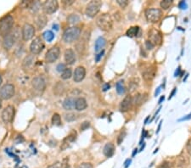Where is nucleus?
I'll return each mask as SVG.
<instances>
[{
	"mask_svg": "<svg viewBox=\"0 0 191 168\" xmlns=\"http://www.w3.org/2000/svg\"><path fill=\"white\" fill-rule=\"evenodd\" d=\"M131 162H132L131 159H128V160H126V161H125V163H124V167H125V168L128 167L130 166Z\"/></svg>",
	"mask_w": 191,
	"mask_h": 168,
	"instance_id": "nucleus-49",
	"label": "nucleus"
},
{
	"mask_svg": "<svg viewBox=\"0 0 191 168\" xmlns=\"http://www.w3.org/2000/svg\"><path fill=\"white\" fill-rule=\"evenodd\" d=\"M64 85L61 83V82H59L54 87V93L56 94V95H61L63 93V92H64Z\"/></svg>",
	"mask_w": 191,
	"mask_h": 168,
	"instance_id": "nucleus-29",
	"label": "nucleus"
},
{
	"mask_svg": "<svg viewBox=\"0 0 191 168\" xmlns=\"http://www.w3.org/2000/svg\"><path fill=\"white\" fill-rule=\"evenodd\" d=\"M149 41L155 46V45H161L162 43V35L161 33L156 29H152L149 32Z\"/></svg>",
	"mask_w": 191,
	"mask_h": 168,
	"instance_id": "nucleus-12",
	"label": "nucleus"
},
{
	"mask_svg": "<svg viewBox=\"0 0 191 168\" xmlns=\"http://www.w3.org/2000/svg\"><path fill=\"white\" fill-rule=\"evenodd\" d=\"M161 107H160V108H159V109H157V111H156V112H155V116H154V117H155V116H157V115H158V113H159V112H160V111H161Z\"/></svg>",
	"mask_w": 191,
	"mask_h": 168,
	"instance_id": "nucleus-58",
	"label": "nucleus"
},
{
	"mask_svg": "<svg viewBox=\"0 0 191 168\" xmlns=\"http://www.w3.org/2000/svg\"><path fill=\"white\" fill-rule=\"evenodd\" d=\"M15 42V35L14 33H10L7 36H5L3 40V47L6 50H10L12 49Z\"/></svg>",
	"mask_w": 191,
	"mask_h": 168,
	"instance_id": "nucleus-15",
	"label": "nucleus"
},
{
	"mask_svg": "<svg viewBox=\"0 0 191 168\" xmlns=\"http://www.w3.org/2000/svg\"><path fill=\"white\" fill-rule=\"evenodd\" d=\"M116 2H117V3L121 6L122 9H125L128 6V0H117Z\"/></svg>",
	"mask_w": 191,
	"mask_h": 168,
	"instance_id": "nucleus-40",
	"label": "nucleus"
},
{
	"mask_svg": "<svg viewBox=\"0 0 191 168\" xmlns=\"http://www.w3.org/2000/svg\"><path fill=\"white\" fill-rule=\"evenodd\" d=\"M2 108V101H1V99H0V109Z\"/></svg>",
	"mask_w": 191,
	"mask_h": 168,
	"instance_id": "nucleus-62",
	"label": "nucleus"
},
{
	"mask_svg": "<svg viewBox=\"0 0 191 168\" xmlns=\"http://www.w3.org/2000/svg\"><path fill=\"white\" fill-rule=\"evenodd\" d=\"M147 100V93H138L134 96V98H132V103L135 105H140L144 104Z\"/></svg>",
	"mask_w": 191,
	"mask_h": 168,
	"instance_id": "nucleus-20",
	"label": "nucleus"
},
{
	"mask_svg": "<svg viewBox=\"0 0 191 168\" xmlns=\"http://www.w3.org/2000/svg\"><path fill=\"white\" fill-rule=\"evenodd\" d=\"M75 102H76V99L72 97L66 98L64 100V103H63L64 109L66 110H71L73 108H75Z\"/></svg>",
	"mask_w": 191,
	"mask_h": 168,
	"instance_id": "nucleus-23",
	"label": "nucleus"
},
{
	"mask_svg": "<svg viewBox=\"0 0 191 168\" xmlns=\"http://www.w3.org/2000/svg\"><path fill=\"white\" fill-rule=\"evenodd\" d=\"M72 76V71L70 68H66L62 73H61V78L63 80H67L71 77Z\"/></svg>",
	"mask_w": 191,
	"mask_h": 168,
	"instance_id": "nucleus-33",
	"label": "nucleus"
},
{
	"mask_svg": "<svg viewBox=\"0 0 191 168\" xmlns=\"http://www.w3.org/2000/svg\"><path fill=\"white\" fill-rule=\"evenodd\" d=\"M114 152H115V146L113 144L111 143H108L105 145L104 147V150H103V153L104 155L106 156V157H111L113 155H114Z\"/></svg>",
	"mask_w": 191,
	"mask_h": 168,
	"instance_id": "nucleus-22",
	"label": "nucleus"
},
{
	"mask_svg": "<svg viewBox=\"0 0 191 168\" xmlns=\"http://www.w3.org/2000/svg\"><path fill=\"white\" fill-rule=\"evenodd\" d=\"M110 88H111V85H110L109 83H106V84H105V85H104L103 91H105H105H107V90L110 89Z\"/></svg>",
	"mask_w": 191,
	"mask_h": 168,
	"instance_id": "nucleus-52",
	"label": "nucleus"
},
{
	"mask_svg": "<svg viewBox=\"0 0 191 168\" xmlns=\"http://www.w3.org/2000/svg\"><path fill=\"white\" fill-rule=\"evenodd\" d=\"M190 119H191V113H190V114H189V115H187V116H185L184 117H183V118L179 119V120H178V121H187V120H190Z\"/></svg>",
	"mask_w": 191,
	"mask_h": 168,
	"instance_id": "nucleus-48",
	"label": "nucleus"
},
{
	"mask_svg": "<svg viewBox=\"0 0 191 168\" xmlns=\"http://www.w3.org/2000/svg\"><path fill=\"white\" fill-rule=\"evenodd\" d=\"M164 99H165V96L163 95V96H161V99H159V101H158V104H161V103L164 101Z\"/></svg>",
	"mask_w": 191,
	"mask_h": 168,
	"instance_id": "nucleus-57",
	"label": "nucleus"
},
{
	"mask_svg": "<svg viewBox=\"0 0 191 168\" xmlns=\"http://www.w3.org/2000/svg\"><path fill=\"white\" fill-rule=\"evenodd\" d=\"M81 28L77 26H73V27H69L63 33V40L64 42L70 43L78 39L81 36Z\"/></svg>",
	"mask_w": 191,
	"mask_h": 168,
	"instance_id": "nucleus-2",
	"label": "nucleus"
},
{
	"mask_svg": "<svg viewBox=\"0 0 191 168\" xmlns=\"http://www.w3.org/2000/svg\"><path fill=\"white\" fill-rule=\"evenodd\" d=\"M139 85V80L137 77H133L130 80V82H129V86H128V89H129V92L130 93H133L136 89H138Z\"/></svg>",
	"mask_w": 191,
	"mask_h": 168,
	"instance_id": "nucleus-26",
	"label": "nucleus"
},
{
	"mask_svg": "<svg viewBox=\"0 0 191 168\" xmlns=\"http://www.w3.org/2000/svg\"><path fill=\"white\" fill-rule=\"evenodd\" d=\"M172 3V0H163L161 2V7L163 10H167Z\"/></svg>",
	"mask_w": 191,
	"mask_h": 168,
	"instance_id": "nucleus-36",
	"label": "nucleus"
},
{
	"mask_svg": "<svg viewBox=\"0 0 191 168\" xmlns=\"http://www.w3.org/2000/svg\"><path fill=\"white\" fill-rule=\"evenodd\" d=\"M104 54H105V50L103 49L101 52H100L97 55H96V57H95V61L96 62H99L100 59L103 57V55H104Z\"/></svg>",
	"mask_w": 191,
	"mask_h": 168,
	"instance_id": "nucleus-44",
	"label": "nucleus"
},
{
	"mask_svg": "<svg viewBox=\"0 0 191 168\" xmlns=\"http://www.w3.org/2000/svg\"><path fill=\"white\" fill-rule=\"evenodd\" d=\"M76 168H93V165L91 163H88V162H84V163H81L79 164Z\"/></svg>",
	"mask_w": 191,
	"mask_h": 168,
	"instance_id": "nucleus-39",
	"label": "nucleus"
},
{
	"mask_svg": "<svg viewBox=\"0 0 191 168\" xmlns=\"http://www.w3.org/2000/svg\"><path fill=\"white\" fill-rule=\"evenodd\" d=\"M88 107V104H87V101L84 98H77L76 99V102H75V109L78 111H82V110H84Z\"/></svg>",
	"mask_w": 191,
	"mask_h": 168,
	"instance_id": "nucleus-21",
	"label": "nucleus"
},
{
	"mask_svg": "<svg viewBox=\"0 0 191 168\" xmlns=\"http://www.w3.org/2000/svg\"><path fill=\"white\" fill-rule=\"evenodd\" d=\"M161 124H162V121H160V123H159V125H158V128H157V130H156V133H159V132H160V130H161Z\"/></svg>",
	"mask_w": 191,
	"mask_h": 168,
	"instance_id": "nucleus-54",
	"label": "nucleus"
},
{
	"mask_svg": "<svg viewBox=\"0 0 191 168\" xmlns=\"http://www.w3.org/2000/svg\"><path fill=\"white\" fill-rule=\"evenodd\" d=\"M86 76V70L83 66H78L77 67L75 71H74V75H73V80L75 82H80L82 80L84 79Z\"/></svg>",
	"mask_w": 191,
	"mask_h": 168,
	"instance_id": "nucleus-17",
	"label": "nucleus"
},
{
	"mask_svg": "<svg viewBox=\"0 0 191 168\" xmlns=\"http://www.w3.org/2000/svg\"><path fill=\"white\" fill-rule=\"evenodd\" d=\"M139 26H132L127 31V36L130 37V38H133L135 36H137L138 32H139Z\"/></svg>",
	"mask_w": 191,
	"mask_h": 168,
	"instance_id": "nucleus-30",
	"label": "nucleus"
},
{
	"mask_svg": "<svg viewBox=\"0 0 191 168\" xmlns=\"http://www.w3.org/2000/svg\"><path fill=\"white\" fill-rule=\"evenodd\" d=\"M65 119L66 121H73L77 119V117L74 113H66L65 115Z\"/></svg>",
	"mask_w": 191,
	"mask_h": 168,
	"instance_id": "nucleus-37",
	"label": "nucleus"
},
{
	"mask_svg": "<svg viewBox=\"0 0 191 168\" xmlns=\"http://www.w3.org/2000/svg\"><path fill=\"white\" fill-rule=\"evenodd\" d=\"M47 168H69V164L67 162V160H64L62 162H55L54 164H52L50 166H49Z\"/></svg>",
	"mask_w": 191,
	"mask_h": 168,
	"instance_id": "nucleus-27",
	"label": "nucleus"
},
{
	"mask_svg": "<svg viewBox=\"0 0 191 168\" xmlns=\"http://www.w3.org/2000/svg\"><path fill=\"white\" fill-rule=\"evenodd\" d=\"M32 88L37 92L43 93L46 89V82L42 77H36L31 82Z\"/></svg>",
	"mask_w": 191,
	"mask_h": 168,
	"instance_id": "nucleus-13",
	"label": "nucleus"
},
{
	"mask_svg": "<svg viewBox=\"0 0 191 168\" xmlns=\"http://www.w3.org/2000/svg\"><path fill=\"white\" fill-rule=\"evenodd\" d=\"M43 37L47 42H52L54 38V34L51 31H46L45 32H43Z\"/></svg>",
	"mask_w": 191,
	"mask_h": 168,
	"instance_id": "nucleus-32",
	"label": "nucleus"
},
{
	"mask_svg": "<svg viewBox=\"0 0 191 168\" xmlns=\"http://www.w3.org/2000/svg\"><path fill=\"white\" fill-rule=\"evenodd\" d=\"M79 21H80V17L77 15H76V14L70 15L67 18V22L69 24H71V25H75V24L78 23Z\"/></svg>",
	"mask_w": 191,
	"mask_h": 168,
	"instance_id": "nucleus-28",
	"label": "nucleus"
},
{
	"mask_svg": "<svg viewBox=\"0 0 191 168\" xmlns=\"http://www.w3.org/2000/svg\"><path fill=\"white\" fill-rule=\"evenodd\" d=\"M176 92H177V88H174V89H173V90L171 91V94H170V96L168 97V99H169V100H170V99H171V98L173 97V95H174V94L176 93Z\"/></svg>",
	"mask_w": 191,
	"mask_h": 168,
	"instance_id": "nucleus-51",
	"label": "nucleus"
},
{
	"mask_svg": "<svg viewBox=\"0 0 191 168\" xmlns=\"http://www.w3.org/2000/svg\"><path fill=\"white\" fill-rule=\"evenodd\" d=\"M56 69H57V71L62 73L66 69V65H65V64H59V65L57 66Z\"/></svg>",
	"mask_w": 191,
	"mask_h": 168,
	"instance_id": "nucleus-42",
	"label": "nucleus"
},
{
	"mask_svg": "<svg viewBox=\"0 0 191 168\" xmlns=\"http://www.w3.org/2000/svg\"><path fill=\"white\" fill-rule=\"evenodd\" d=\"M188 160L186 159L185 156H181L180 158H178V161H177V164H178V167H185L187 165H188Z\"/></svg>",
	"mask_w": 191,
	"mask_h": 168,
	"instance_id": "nucleus-34",
	"label": "nucleus"
},
{
	"mask_svg": "<svg viewBox=\"0 0 191 168\" xmlns=\"http://www.w3.org/2000/svg\"><path fill=\"white\" fill-rule=\"evenodd\" d=\"M97 26L104 31H109L112 28L113 20L109 14H103L96 20Z\"/></svg>",
	"mask_w": 191,
	"mask_h": 168,
	"instance_id": "nucleus-3",
	"label": "nucleus"
},
{
	"mask_svg": "<svg viewBox=\"0 0 191 168\" xmlns=\"http://www.w3.org/2000/svg\"><path fill=\"white\" fill-rule=\"evenodd\" d=\"M137 153H138V148H134V149H133V151H132V157H134V156L137 155Z\"/></svg>",
	"mask_w": 191,
	"mask_h": 168,
	"instance_id": "nucleus-55",
	"label": "nucleus"
},
{
	"mask_svg": "<svg viewBox=\"0 0 191 168\" xmlns=\"http://www.w3.org/2000/svg\"><path fill=\"white\" fill-rule=\"evenodd\" d=\"M2 81H3V80H2V77L0 76V85H1V83H2Z\"/></svg>",
	"mask_w": 191,
	"mask_h": 168,
	"instance_id": "nucleus-61",
	"label": "nucleus"
},
{
	"mask_svg": "<svg viewBox=\"0 0 191 168\" xmlns=\"http://www.w3.org/2000/svg\"><path fill=\"white\" fill-rule=\"evenodd\" d=\"M186 148H187L188 153L191 155V139H189V141H188V143L186 144Z\"/></svg>",
	"mask_w": 191,
	"mask_h": 168,
	"instance_id": "nucleus-47",
	"label": "nucleus"
},
{
	"mask_svg": "<svg viewBox=\"0 0 191 168\" xmlns=\"http://www.w3.org/2000/svg\"><path fill=\"white\" fill-rule=\"evenodd\" d=\"M52 124L54 126H61V116L58 113H54L52 116Z\"/></svg>",
	"mask_w": 191,
	"mask_h": 168,
	"instance_id": "nucleus-31",
	"label": "nucleus"
},
{
	"mask_svg": "<svg viewBox=\"0 0 191 168\" xmlns=\"http://www.w3.org/2000/svg\"><path fill=\"white\" fill-rule=\"evenodd\" d=\"M145 46H146V49H147L148 50H152L153 49H154V45L151 43L149 40L145 42Z\"/></svg>",
	"mask_w": 191,
	"mask_h": 168,
	"instance_id": "nucleus-45",
	"label": "nucleus"
},
{
	"mask_svg": "<svg viewBox=\"0 0 191 168\" xmlns=\"http://www.w3.org/2000/svg\"><path fill=\"white\" fill-rule=\"evenodd\" d=\"M180 71H181V67H180V66H178V69L176 70L175 73H174V77H178V76H179V74H180Z\"/></svg>",
	"mask_w": 191,
	"mask_h": 168,
	"instance_id": "nucleus-50",
	"label": "nucleus"
},
{
	"mask_svg": "<svg viewBox=\"0 0 191 168\" xmlns=\"http://www.w3.org/2000/svg\"><path fill=\"white\" fill-rule=\"evenodd\" d=\"M44 49V43L41 38L38 37L31 43L30 51L32 54H38Z\"/></svg>",
	"mask_w": 191,
	"mask_h": 168,
	"instance_id": "nucleus-8",
	"label": "nucleus"
},
{
	"mask_svg": "<svg viewBox=\"0 0 191 168\" xmlns=\"http://www.w3.org/2000/svg\"><path fill=\"white\" fill-rule=\"evenodd\" d=\"M178 7H179L180 9H182V10H186L187 7H188V5H187V3H186L185 1H181V2L179 3Z\"/></svg>",
	"mask_w": 191,
	"mask_h": 168,
	"instance_id": "nucleus-46",
	"label": "nucleus"
},
{
	"mask_svg": "<svg viewBox=\"0 0 191 168\" xmlns=\"http://www.w3.org/2000/svg\"><path fill=\"white\" fill-rule=\"evenodd\" d=\"M116 91L119 94H122L125 93V88H124L122 81H120L116 83Z\"/></svg>",
	"mask_w": 191,
	"mask_h": 168,
	"instance_id": "nucleus-35",
	"label": "nucleus"
},
{
	"mask_svg": "<svg viewBox=\"0 0 191 168\" xmlns=\"http://www.w3.org/2000/svg\"><path fill=\"white\" fill-rule=\"evenodd\" d=\"M156 70H157V68L155 66H151L146 67L142 71V76L144 79L146 81H151L154 79L156 74Z\"/></svg>",
	"mask_w": 191,
	"mask_h": 168,
	"instance_id": "nucleus-14",
	"label": "nucleus"
},
{
	"mask_svg": "<svg viewBox=\"0 0 191 168\" xmlns=\"http://www.w3.org/2000/svg\"><path fill=\"white\" fill-rule=\"evenodd\" d=\"M89 126H90L89 121H84V122L82 124V126H81V131H84V130H86L87 128H89Z\"/></svg>",
	"mask_w": 191,
	"mask_h": 168,
	"instance_id": "nucleus-43",
	"label": "nucleus"
},
{
	"mask_svg": "<svg viewBox=\"0 0 191 168\" xmlns=\"http://www.w3.org/2000/svg\"><path fill=\"white\" fill-rule=\"evenodd\" d=\"M144 147H145V144H143V146L141 147V149L139 150V151H142V150H143V149L144 148Z\"/></svg>",
	"mask_w": 191,
	"mask_h": 168,
	"instance_id": "nucleus-60",
	"label": "nucleus"
},
{
	"mask_svg": "<svg viewBox=\"0 0 191 168\" xmlns=\"http://www.w3.org/2000/svg\"><path fill=\"white\" fill-rule=\"evenodd\" d=\"M15 116V108L12 105H8L2 112V120L4 123H10Z\"/></svg>",
	"mask_w": 191,
	"mask_h": 168,
	"instance_id": "nucleus-11",
	"label": "nucleus"
},
{
	"mask_svg": "<svg viewBox=\"0 0 191 168\" xmlns=\"http://www.w3.org/2000/svg\"><path fill=\"white\" fill-rule=\"evenodd\" d=\"M132 105V97L131 96H127L125 99H123L120 104V109L122 112H126L128 110H129L131 109Z\"/></svg>",
	"mask_w": 191,
	"mask_h": 168,
	"instance_id": "nucleus-19",
	"label": "nucleus"
},
{
	"mask_svg": "<svg viewBox=\"0 0 191 168\" xmlns=\"http://www.w3.org/2000/svg\"><path fill=\"white\" fill-rule=\"evenodd\" d=\"M65 60L66 62V64L68 65H73L76 61V55H75V52L71 49H67L65 51Z\"/></svg>",
	"mask_w": 191,
	"mask_h": 168,
	"instance_id": "nucleus-18",
	"label": "nucleus"
},
{
	"mask_svg": "<svg viewBox=\"0 0 191 168\" xmlns=\"http://www.w3.org/2000/svg\"><path fill=\"white\" fill-rule=\"evenodd\" d=\"M161 87H159L158 89H156V91H155V97H156V96H158V94L161 93Z\"/></svg>",
	"mask_w": 191,
	"mask_h": 168,
	"instance_id": "nucleus-53",
	"label": "nucleus"
},
{
	"mask_svg": "<svg viewBox=\"0 0 191 168\" xmlns=\"http://www.w3.org/2000/svg\"><path fill=\"white\" fill-rule=\"evenodd\" d=\"M150 119V116H148L147 118L145 119V121H144V124H147V122H148V120Z\"/></svg>",
	"mask_w": 191,
	"mask_h": 168,
	"instance_id": "nucleus-59",
	"label": "nucleus"
},
{
	"mask_svg": "<svg viewBox=\"0 0 191 168\" xmlns=\"http://www.w3.org/2000/svg\"><path fill=\"white\" fill-rule=\"evenodd\" d=\"M58 8H59V3L56 0H48L43 3V11L44 12V14L47 15H51L56 12Z\"/></svg>",
	"mask_w": 191,
	"mask_h": 168,
	"instance_id": "nucleus-7",
	"label": "nucleus"
},
{
	"mask_svg": "<svg viewBox=\"0 0 191 168\" xmlns=\"http://www.w3.org/2000/svg\"><path fill=\"white\" fill-rule=\"evenodd\" d=\"M15 94V86L13 84H5L0 89V99L8 100Z\"/></svg>",
	"mask_w": 191,
	"mask_h": 168,
	"instance_id": "nucleus-5",
	"label": "nucleus"
},
{
	"mask_svg": "<svg viewBox=\"0 0 191 168\" xmlns=\"http://www.w3.org/2000/svg\"><path fill=\"white\" fill-rule=\"evenodd\" d=\"M21 35H22V38L24 41H29L31 40L35 35V28L31 24H25L22 26L21 30Z\"/></svg>",
	"mask_w": 191,
	"mask_h": 168,
	"instance_id": "nucleus-9",
	"label": "nucleus"
},
{
	"mask_svg": "<svg viewBox=\"0 0 191 168\" xmlns=\"http://www.w3.org/2000/svg\"><path fill=\"white\" fill-rule=\"evenodd\" d=\"M61 54V50L59 47H52L50 49L48 50V52L45 54V60L48 63H53L59 58Z\"/></svg>",
	"mask_w": 191,
	"mask_h": 168,
	"instance_id": "nucleus-10",
	"label": "nucleus"
},
{
	"mask_svg": "<svg viewBox=\"0 0 191 168\" xmlns=\"http://www.w3.org/2000/svg\"><path fill=\"white\" fill-rule=\"evenodd\" d=\"M126 135H127L126 131H122L121 133L118 135V137H117V144H118V145H120L121 143L123 142V140L125 139Z\"/></svg>",
	"mask_w": 191,
	"mask_h": 168,
	"instance_id": "nucleus-38",
	"label": "nucleus"
},
{
	"mask_svg": "<svg viewBox=\"0 0 191 168\" xmlns=\"http://www.w3.org/2000/svg\"><path fill=\"white\" fill-rule=\"evenodd\" d=\"M101 5L102 3L100 1H91L86 7L85 14L87 15V16L90 18H93L100 10Z\"/></svg>",
	"mask_w": 191,
	"mask_h": 168,
	"instance_id": "nucleus-4",
	"label": "nucleus"
},
{
	"mask_svg": "<svg viewBox=\"0 0 191 168\" xmlns=\"http://www.w3.org/2000/svg\"><path fill=\"white\" fill-rule=\"evenodd\" d=\"M105 44H106V40L103 37H100L98 39L96 40V42H95V46H94L95 52H96V53L101 52V51H102V49L105 48Z\"/></svg>",
	"mask_w": 191,
	"mask_h": 168,
	"instance_id": "nucleus-25",
	"label": "nucleus"
},
{
	"mask_svg": "<svg viewBox=\"0 0 191 168\" xmlns=\"http://www.w3.org/2000/svg\"><path fill=\"white\" fill-rule=\"evenodd\" d=\"M172 167V164L169 161H164L163 163H161L159 166L158 168H171Z\"/></svg>",
	"mask_w": 191,
	"mask_h": 168,
	"instance_id": "nucleus-41",
	"label": "nucleus"
},
{
	"mask_svg": "<svg viewBox=\"0 0 191 168\" xmlns=\"http://www.w3.org/2000/svg\"><path fill=\"white\" fill-rule=\"evenodd\" d=\"M77 132L76 131H72L66 139H64L62 144H61V150H65V149H66V148H68L70 145V144L73 143L77 139Z\"/></svg>",
	"mask_w": 191,
	"mask_h": 168,
	"instance_id": "nucleus-16",
	"label": "nucleus"
},
{
	"mask_svg": "<svg viewBox=\"0 0 191 168\" xmlns=\"http://www.w3.org/2000/svg\"><path fill=\"white\" fill-rule=\"evenodd\" d=\"M14 26V18L11 15H5L0 19V35L4 38L10 34Z\"/></svg>",
	"mask_w": 191,
	"mask_h": 168,
	"instance_id": "nucleus-1",
	"label": "nucleus"
},
{
	"mask_svg": "<svg viewBox=\"0 0 191 168\" xmlns=\"http://www.w3.org/2000/svg\"><path fill=\"white\" fill-rule=\"evenodd\" d=\"M162 16V11L160 9H149L145 11V17L149 22L155 23Z\"/></svg>",
	"mask_w": 191,
	"mask_h": 168,
	"instance_id": "nucleus-6",
	"label": "nucleus"
},
{
	"mask_svg": "<svg viewBox=\"0 0 191 168\" xmlns=\"http://www.w3.org/2000/svg\"><path fill=\"white\" fill-rule=\"evenodd\" d=\"M47 21H48V19L46 17L45 15H38L37 18H36V24H37V26L39 30L43 29L46 24H47Z\"/></svg>",
	"mask_w": 191,
	"mask_h": 168,
	"instance_id": "nucleus-24",
	"label": "nucleus"
},
{
	"mask_svg": "<svg viewBox=\"0 0 191 168\" xmlns=\"http://www.w3.org/2000/svg\"><path fill=\"white\" fill-rule=\"evenodd\" d=\"M74 3V1L73 0H70V2H67V1H64V3H66V4H67V5H70L71 3Z\"/></svg>",
	"mask_w": 191,
	"mask_h": 168,
	"instance_id": "nucleus-56",
	"label": "nucleus"
}]
</instances>
